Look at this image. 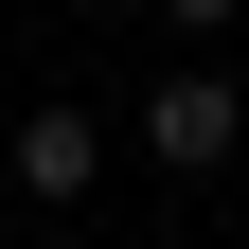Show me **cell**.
Returning <instances> with one entry per match:
<instances>
[{"label": "cell", "instance_id": "3", "mask_svg": "<svg viewBox=\"0 0 249 249\" xmlns=\"http://www.w3.org/2000/svg\"><path fill=\"white\" fill-rule=\"evenodd\" d=\"M160 18H178V36H213V18H249V0H160Z\"/></svg>", "mask_w": 249, "mask_h": 249}, {"label": "cell", "instance_id": "2", "mask_svg": "<svg viewBox=\"0 0 249 249\" xmlns=\"http://www.w3.org/2000/svg\"><path fill=\"white\" fill-rule=\"evenodd\" d=\"M89 178H107V124H89V107H18V196H36V213H71Z\"/></svg>", "mask_w": 249, "mask_h": 249}, {"label": "cell", "instance_id": "1", "mask_svg": "<svg viewBox=\"0 0 249 249\" xmlns=\"http://www.w3.org/2000/svg\"><path fill=\"white\" fill-rule=\"evenodd\" d=\"M231 142H249V89L231 71H160V89H142V160H160V178H213Z\"/></svg>", "mask_w": 249, "mask_h": 249}]
</instances>
